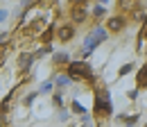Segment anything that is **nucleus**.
I'll return each instance as SVG.
<instances>
[{"label":"nucleus","mask_w":147,"mask_h":127,"mask_svg":"<svg viewBox=\"0 0 147 127\" xmlns=\"http://www.w3.org/2000/svg\"><path fill=\"white\" fill-rule=\"evenodd\" d=\"M68 75H70L73 79H79V77H91V75H88V68H86L84 64H79V61H73V64L68 66Z\"/></svg>","instance_id":"f257e3e1"},{"label":"nucleus","mask_w":147,"mask_h":127,"mask_svg":"<svg viewBox=\"0 0 147 127\" xmlns=\"http://www.w3.org/2000/svg\"><path fill=\"white\" fill-rule=\"evenodd\" d=\"M95 109H97V113H104V116H107V113L111 111V105L107 102V95H104V93H102V100L97 98V102H95Z\"/></svg>","instance_id":"f03ea898"},{"label":"nucleus","mask_w":147,"mask_h":127,"mask_svg":"<svg viewBox=\"0 0 147 127\" xmlns=\"http://www.w3.org/2000/svg\"><path fill=\"white\" fill-rule=\"evenodd\" d=\"M138 86H147V64L138 73Z\"/></svg>","instance_id":"7ed1b4c3"},{"label":"nucleus","mask_w":147,"mask_h":127,"mask_svg":"<svg viewBox=\"0 0 147 127\" xmlns=\"http://www.w3.org/2000/svg\"><path fill=\"white\" fill-rule=\"evenodd\" d=\"M70 36H73V27H61V30H59V39H61V41H68Z\"/></svg>","instance_id":"20e7f679"},{"label":"nucleus","mask_w":147,"mask_h":127,"mask_svg":"<svg viewBox=\"0 0 147 127\" xmlns=\"http://www.w3.org/2000/svg\"><path fill=\"white\" fill-rule=\"evenodd\" d=\"M122 25H125L122 18H111V20H109V27H111V30H120Z\"/></svg>","instance_id":"39448f33"},{"label":"nucleus","mask_w":147,"mask_h":127,"mask_svg":"<svg viewBox=\"0 0 147 127\" xmlns=\"http://www.w3.org/2000/svg\"><path fill=\"white\" fill-rule=\"evenodd\" d=\"M84 16V7H75V18H82Z\"/></svg>","instance_id":"423d86ee"}]
</instances>
